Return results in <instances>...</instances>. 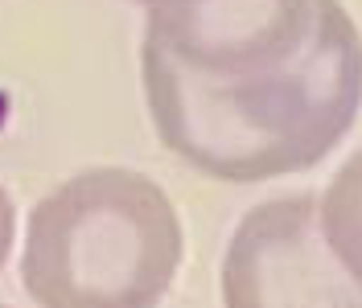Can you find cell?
<instances>
[{"label": "cell", "instance_id": "1", "mask_svg": "<svg viewBox=\"0 0 362 308\" xmlns=\"http://www.w3.org/2000/svg\"><path fill=\"white\" fill-rule=\"evenodd\" d=\"M140 83L157 140L214 181L313 169L362 107V33L341 0L148 8Z\"/></svg>", "mask_w": 362, "mask_h": 308}, {"label": "cell", "instance_id": "2", "mask_svg": "<svg viewBox=\"0 0 362 308\" xmlns=\"http://www.w3.org/2000/svg\"><path fill=\"white\" fill-rule=\"evenodd\" d=\"M181 255L173 198L136 169L99 165L29 210L21 284L37 308H157Z\"/></svg>", "mask_w": 362, "mask_h": 308}, {"label": "cell", "instance_id": "3", "mask_svg": "<svg viewBox=\"0 0 362 308\" xmlns=\"http://www.w3.org/2000/svg\"><path fill=\"white\" fill-rule=\"evenodd\" d=\"M223 308H362V284L325 242L313 194L251 206L223 255Z\"/></svg>", "mask_w": 362, "mask_h": 308}, {"label": "cell", "instance_id": "4", "mask_svg": "<svg viewBox=\"0 0 362 308\" xmlns=\"http://www.w3.org/2000/svg\"><path fill=\"white\" fill-rule=\"evenodd\" d=\"M321 226L334 255L362 284V148L329 177L321 194Z\"/></svg>", "mask_w": 362, "mask_h": 308}, {"label": "cell", "instance_id": "5", "mask_svg": "<svg viewBox=\"0 0 362 308\" xmlns=\"http://www.w3.org/2000/svg\"><path fill=\"white\" fill-rule=\"evenodd\" d=\"M13 235H17V210H13V198H8V189L0 185V267L8 263Z\"/></svg>", "mask_w": 362, "mask_h": 308}, {"label": "cell", "instance_id": "6", "mask_svg": "<svg viewBox=\"0 0 362 308\" xmlns=\"http://www.w3.org/2000/svg\"><path fill=\"white\" fill-rule=\"evenodd\" d=\"M136 4H148V8H160V4H185V0H136Z\"/></svg>", "mask_w": 362, "mask_h": 308}, {"label": "cell", "instance_id": "7", "mask_svg": "<svg viewBox=\"0 0 362 308\" xmlns=\"http://www.w3.org/2000/svg\"><path fill=\"white\" fill-rule=\"evenodd\" d=\"M0 308H4V304H0Z\"/></svg>", "mask_w": 362, "mask_h": 308}]
</instances>
